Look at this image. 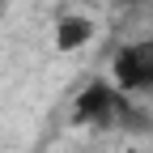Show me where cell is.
<instances>
[{"mask_svg": "<svg viewBox=\"0 0 153 153\" xmlns=\"http://www.w3.org/2000/svg\"><path fill=\"white\" fill-rule=\"evenodd\" d=\"M72 123L76 128H153L145 115L136 111V102L111 81V76H98L89 81L81 94L72 98Z\"/></svg>", "mask_w": 153, "mask_h": 153, "instance_id": "obj_1", "label": "cell"}, {"mask_svg": "<svg viewBox=\"0 0 153 153\" xmlns=\"http://www.w3.org/2000/svg\"><path fill=\"white\" fill-rule=\"evenodd\" d=\"M94 34H98V26H94V17L85 13H64L60 22H55V51H81L94 43Z\"/></svg>", "mask_w": 153, "mask_h": 153, "instance_id": "obj_3", "label": "cell"}, {"mask_svg": "<svg viewBox=\"0 0 153 153\" xmlns=\"http://www.w3.org/2000/svg\"><path fill=\"white\" fill-rule=\"evenodd\" d=\"M119 4H149V0H119Z\"/></svg>", "mask_w": 153, "mask_h": 153, "instance_id": "obj_4", "label": "cell"}, {"mask_svg": "<svg viewBox=\"0 0 153 153\" xmlns=\"http://www.w3.org/2000/svg\"><path fill=\"white\" fill-rule=\"evenodd\" d=\"M111 81L128 98L153 94V34H140L132 43H119L111 55Z\"/></svg>", "mask_w": 153, "mask_h": 153, "instance_id": "obj_2", "label": "cell"}]
</instances>
